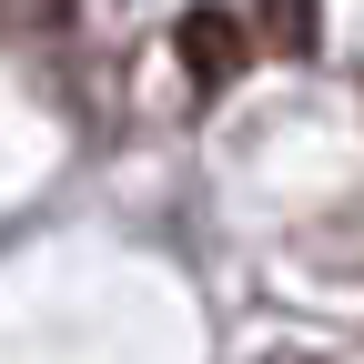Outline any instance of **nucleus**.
Masks as SVG:
<instances>
[{"label": "nucleus", "instance_id": "f03ea898", "mask_svg": "<svg viewBox=\"0 0 364 364\" xmlns=\"http://www.w3.org/2000/svg\"><path fill=\"white\" fill-rule=\"evenodd\" d=\"M263 21H273L263 41H273L284 61H294V51H314V0H263Z\"/></svg>", "mask_w": 364, "mask_h": 364}, {"label": "nucleus", "instance_id": "7ed1b4c3", "mask_svg": "<svg viewBox=\"0 0 364 364\" xmlns=\"http://www.w3.org/2000/svg\"><path fill=\"white\" fill-rule=\"evenodd\" d=\"M71 0H0V31H61Z\"/></svg>", "mask_w": 364, "mask_h": 364}, {"label": "nucleus", "instance_id": "f257e3e1", "mask_svg": "<svg viewBox=\"0 0 364 364\" xmlns=\"http://www.w3.org/2000/svg\"><path fill=\"white\" fill-rule=\"evenodd\" d=\"M172 51H182V71H193V91H223V81L243 71L253 31L223 11V0H193V11H182V31H172Z\"/></svg>", "mask_w": 364, "mask_h": 364}]
</instances>
